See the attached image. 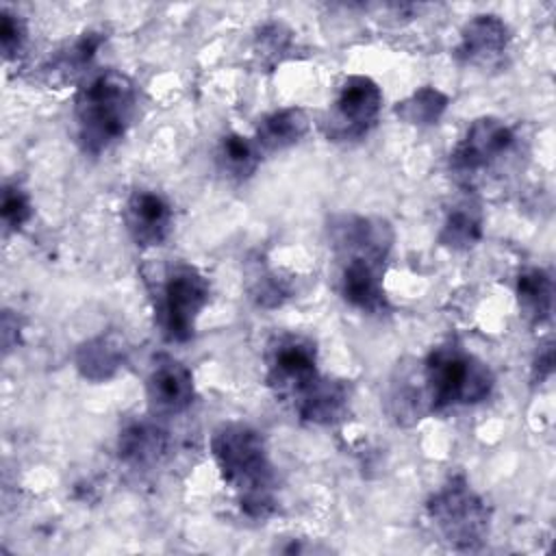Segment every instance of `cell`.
<instances>
[{
    "instance_id": "obj_1",
    "label": "cell",
    "mask_w": 556,
    "mask_h": 556,
    "mask_svg": "<svg viewBox=\"0 0 556 556\" xmlns=\"http://www.w3.org/2000/svg\"><path fill=\"white\" fill-rule=\"evenodd\" d=\"M211 454L239 508L252 519H265L276 508V469L263 434L241 421L222 424L211 437Z\"/></svg>"
},
{
    "instance_id": "obj_2",
    "label": "cell",
    "mask_w": 556,
    "mask_h": 556,
    "mask_svg": "<svg viewBox=\"0 0 556 556\" xmlns=\"http://www.w3.org/2000/svg\"><path fill=\"white\" fill-rule=\"evenodd\" d=\"M139 115L135 80L113 67L91 72L74 96L76 141L89 156H100L126 137Z\"/></svg>"
},
{
    "instance_id": "obj_3",
    "label": "cell",
    "mask_w": 556,
    "mask_h": 556,
    "mask_svg": "<svg viewBox=\"0 0 556 556\" xmlns=\"http://www.w3.org/2000/svg\"><path fill=\"white\" fill-rule=\"evenodd\" d=\"M421 378L430 413L480 404L495 387L489 365L467 352L458 341H445L432 348L424 358Z\"/></svg>"
},
{
    "instance_id": "obj_4",
    "label": "cell",
    "mask_w": 556,
    "mask_h": 556,
    "mask_svg": "<svg viewBox=\"0 0 556 556\" xmlns=\"http://www.w3.org/2000/svg\"><path fill=\"white\" fill-rule=\"evenodd\" d=\"M426 515L441 541L458 552L478 549L491 530V508L460 473L428 497Z\"/></svg>"
},
{
    "instance_id": "obj_5",
    "label": "cell",
    "mask_w": 556,
    "mask_h": 556,
    "mask_svg": "<svg viewBox=\"0 0 556 556\" xmlns=\"http://www.w3.org/2000/svg\"><path fill=\"white\" fill-rule=\"evenodd\" d=\"M211 300L208 278L191 263H172L156 293V321L169 343H185L195 332V321Z\"/></svg>"
},
{
    "instance_id": "obj_6",
    "label": "cell",
    "mask_w": 556,
    "mask_h": 556,
    "mask_svg": "<svg viewBox=\"0 0 556 556\" xmlns=\"http://www.w3.org/2000/svg\"><path fill=\"white\" fill-rule=\"evenodd\" d=\"M265 382L276 400L295 408L306 393L321 380L317 348L302 334H278L265 354Z\"/></svg>"
},
{
    "instance_id": "obj_7",
    "label": "cell",
    "mask_w": 556,
    "mask_h": 556,
    "mask_svg": "<svg viewBox=\"0 0 556 556\" xmlns=\"http://www.w3.org/2000/svg\"><path fill=\"white\" fill-rule=\"evenodd\" d=\"M382 109L380 85L363 74L348 76L321 117V130L330 141L363 139L378 122Z\"/></svg>"
},
{
    "instance_id": "obj_8",
    "label": "cell",
    "mask_w": 556,
    "mask_h": 556,
    "mask_svg": "<svg viewBox=\"0 0 556 556\" xmlns=\"http://www.w3.org/2000/svg\"><path fill=\"white\" fill-rule=\"evenodd\" d=\"M515 130L500 117H478L450 152V169L460 180H473L500 163L515 146Z\"/></svg>"
},
{
    "instance_id": "obj_9",
    "label": "cell",
    "mask_w": 556,
    "mask_h": 556,
    "mask_svg": "<svg viewBox=\"0 0 556 556\" xmlns=\"http://www.w3.org/2000/svg\"><path fill=\"white\" fill-rule=\"evenodd\" d=\"M330 245L341 256H367L387 263L393 245V228L382 217L337 215L328 224Z\"/></svg>"
},
{
    "instance_id": "obj_10",
    "label": "cell",
    "mask_w": 556,
    "mask_h": 556,
    "mask_svg": "<svg viewBox=\"0 0 556 556\" xmlns=\"http://www.w3.org/2000/svg\"><path fill=\"white\" fill-rule=\"evenodd\" d=\"M195 397L191 369L174 356H159L146 378V402L154 417L185 413Z\"/></svg>"
},
{
    "instance_id": "obj_11",
    "label": "cell",
    "mask_w": 556,
    "mask_h": 556,
    "mask_svg": "<svg viewBox=\"0 0 556 556\" xmlns=\"http://www.w3.org/2000/svg\"><path fill=\"white\" fill-rule=\"evenodd\" d=\"M124 224L139 248H159L174 226V211L165 195L152 189H135L124 204Z\"/></svg>"
},
{
    "instance_id": "obj_12",
    "label": "cell",
    "mask_w": 556,
    "mask_h": 556,
    "mask_svg": "<svg viewBox=\"0 0 556 556\" xmlns=\"http://www.w3.org/2000/svg\"><path fill=\"white\" fill-rule=\"evenodd\" d=\"M339 265V291L350 306L369 315H378L389 308L382 287V261L367 256H341Z\"/></svg>"
},
{
    "instance_id": "obj_13",
    "label": "cell",
    "mask_w": 556,
    "mask_h": 556,
    "mask_svg": "<svg viewBox=\"0 0 556 556\" xmlns=\"http://www.w3.org/2000/svg\"><path fill=\"white\" fill-rule=\"evenodd\" d=\"M508 43V24L493 13H480L460 28V41L454 48V59L465 65H484L502 56Z\"/></svg>"
},
{
    "instance_id": "obj_14",
    "label": "cell",
    "mask_w": 556,
    "mask_h": 556,
    "mask_svg": "<svg viewBox=\"0 0 556 556\" xmlns=\"http://www.w3.org/2000/svg\"><path fill=\"white\" fill-rule=\"evenodd\" d=\"M169 450V434L156 421L139 419L122 428L117 437V456L122 463L139 469L159 465Z\"/></svg>"
},
{
    "instance_id": "obj_15",
    "label": "cell",
    "mask_w": 556,
    "mask_h": 556,
    "mask_svg": "<svg viewBox=\"0 0 556 556\" xmlns=\"http://www.w3.org/2000/svg\"><path fill=\"white\" fill-rule=\"evenodd\" d=\"M350 387L343 380L321 376V380L293 408L295 415L313 426H332L348 415Z\"/></svg>"
},
{
    "instance_id": "obj_16",
    "label": "cell",
    "mask_w": 556,
    "mask_h": 556,
    "mask_svg": "<svg viewBox=\"0 0 556 556\" xmlns=\"http://www.w3.org/2000/svg\"><path fill=\"white\" fill-rule=\"evenodd\" d=\"M126 361V348L117 334H98L78 345L74 363L78 374L91 382L111 380Z\"/></svg>"
},
{
    "instance_id": "obj_17",
    "label": "cell",
    "mask_w": 556,
    "mask_h": 556,
    "mask_svg": "<svg viewBox=\"0 0 556 556\" xmlns=\"http://www.w3.org/2000/svg\"><path fill=\"white\" fill-rule=\"evenodd\" d=\"M308 130V117L300 106H287L263 115L254 130V141L258 150L280 152L295 146Z\"/></svg>"
},
{
    "instance_id": "obj_18",
    "label": "cell",
    "mask_w": 556,
    "mask_h": 556,
    "mask_svg": "<svg viewBox=\"0 0 556 556\" xmlns=\"http://www.w3.org/2000/svg\"><path fill=\"white\" fill-rule=\"evenodd\" d=\"M517 302L523 317L530 324H545L552 317L554 306V280L549 271L541 267L523 269L517 276Z\"/></svg>"
},
{
    "instance_id": "obj_19",
    "label": "cell",
    "mask_w": 556,
    "mask_h": 556,
    "mask_svg": "<svg viewBox=\"0 0 556 556\" xmlns=\"http://www.w3.org/2000/svg\"><path fill=\"white\" fill-rule=\"evenodd\" d=\"M261 156L263 152L258 150L256 141L239 132L224 135L215 152L219 172L237 182H243L256 174L261 165Z\"/></svg>"
},
{
    "instance_id": "obj_20",
    "label": "cell",
    "mask_w": 556,
    "mask_h": 556,
    "mask_svg": "<svg viewBox=\"0 0 556 556\" xmlns=\"http://www.w3.org/2000/svg\"><path fill=\"white\" fill-rule=\"evenodd\" d=\"M482 211L476 204H456L443 219L439 243L454 252L471 250L482 239Z\"/></svg>"
},
{
    "instance_id": "obj_21",
    "label": "cell",
    "mask_w": 556,
    "mask_h": 556,
    "mask_svg": "<svg viewBox=\"0 0 556 556\" xmlns=\"http://www.w3.org/2000/svg\"><path fill=\"white\" fill-rule=\"evenodd\" d=\"M450 98L437 87H419L408 98L395 104V115L413 126H432L441 119Z\"/></svg>"
},
{
    "instance_id": "obj_22",
    "label": "cell",
    "mask_w": 556,
    "mask_h": 556,
    "mask_svg": "<svg viewBox=\"0 0 556 556\" xmlns=\"http://www.w3.org/2000/svg\"><path fill=\"white\" fill-rule=\"evenodd\" d=\"M104 35L102 33H85L83 37H78L72 48H67L65 52H61L54 61V72H61L63 76L72 74V72H80L85 65H89V61L96 56L98 48L102 46Z\"/></svg>"
},
{
    "instance_id": "obj_23",
    "label": "cell",
    "mask_w": 556,
    "mask_h": 556,
    "mask_svg": "<svg viewBox=\"0 0 556 556\" xmlns=\"http://www.w3.org/2000/svg\"><path fill=\"white\" fill-rule=\"evenodd\" d=\"M2 224L7 230H22V226L33 217V204L28 193L13 182H7L2 189V204H0Z\"/></svg>"
},
{
    "instance_id": "obj_24",
    "label": "cell",
    "mask_w": 556,
    "mask_h": 556,
    "mask_svg": "<svg viewBox=\"0 0 556 556\" xmlns=\"http://www.w3.org/2000/svg\"><path fill=\"white\" fill-rule=\"evenodd\" d=\"M26 39H28V28L24 17L4 7L0 11V46H2L4 59L7 61L15 59L24 50Z\"/></svg>"
},
{
    "instance_id": "obj_25",
    "label": "cell",
    "mask_w": 556,
    "mask_h": 556,
    "mask_svg": "<svg viewBox=\"0 0 556 556\" xmlns=\"http://www.w3.org/2000/svg\"><path fill=\"white\" fill-rule=\"evenodd\" d=\"M291 30L280 22H267L256 33V50L263 56L278 59L291 48Z\"/></svg>"
},
{
    "instance_id": "obj_26",
    "label": "cell",
    "mask_w": 556,
    "mask_h": 556,
    "mask_svg": "<svg viewBox=\"0 0 556 556\" xmlns=\"http://www.w3.org/2000/svg\"><path fill=\"white\" fill-rule=\"evenodd\" d=\"M552 374H554V345L545 343L532 363V380L545 382L552 378Z\"/></svg>"
},
{
    "instance_id": "obj_27",
    "label": "cell",
    "mask_w": 556,
    "mask_h": 556,
    "mask_svg": "<svg viewBox=\"0 0 556 556\" xmlns=\"http://www.w3.org/2000/svg\"><path fill=\"white\" fill-rule=\"evenodd\" d=\"M17 337H20L17 315H13L11 311H4V315H2V345H4V354L9 350H13V345L17 343Z\"/></svg>"
}]
</instances>
